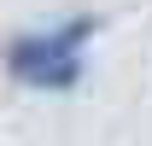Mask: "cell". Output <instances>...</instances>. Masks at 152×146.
<instances>
[{"mask_svg":"<svg viewBox=\"0 0 152 146\" xmlns=\"http://www.w3.org/2000/svg\"><path fill=\"white\" fill-rule=\"evenodd\" d=\"M94 35H99V12H70L41 29H18L0 41V70L29 93H76L88 76Z\"/></svg>","mask_w":152,"mask_h":146,"instance_id":"6da1fadb","label":"cell"}]
</instances>
